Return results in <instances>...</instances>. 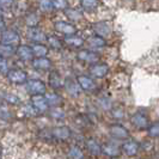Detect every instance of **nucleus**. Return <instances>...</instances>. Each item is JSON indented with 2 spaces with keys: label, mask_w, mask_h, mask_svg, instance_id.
Returning a JSON list of instances; mask_svg holds the SVG:
<instances>
[{
  "label": "nucleus",
  "mask_w": 159,
  "mask_h": 159,
  "mask_svg": "<svg viewBox=\"0 0 159 159\" xmlns=\"http://www.w3.org/2000/svg\"><path fill=\"white\" fill-rule=\"evenodd\" d=\"M26 91L30 95H44L47 92V86L43 81L39 79H29L25 83Z\"/></svg>",
  "instance_id": "nucleus-1"
},
{
  "label": "nucleus",
  "mask_w": 159,
  "mask_h": 159,
  "mask_svg": "<svg viewBox=\"0 0 159 159\" xmlns=\"http://www.w3.org/2000/svg\"><path fill=\"white\" fill-rule=\"evenodd\" d=\"M8 81H11L12 84H24L28 81V74L23 71V70H19V68H12L7 72L6 74Z\"/></svg>",
  "instance_id": "nucleus-2"
},
{
  "label": "nucleus",
  "mask_w": 159,
  "mask_h": 159,
  "mask_svg": "<svg viewBox=\"0 0 159 159\" xmlns=\"http://www.w3.org/2000/svg\"><path fill=\"white\" fill-rule=\"evenodd\" d=\"M109 133L111 138L116 139V140H127L129 138V130L125 126L122 125H111L110 128H109Z\"/></svg>",
  "instance_id": "nucleus-3"
},
{
  "label": "nucleus",
  "mask_w": 159,
  "mask_h": 159,
  "mask_svg": "<svg viewBox=\"0 0 159 159\" xmlns=\"http://www.w3.org/2000/svg\"><path fill=\"white\" fill-rule=\"evenodd\" d=\"M132 125L135 128L140 129V130H143V129H148L150 127V121H148V117L143 114V112L138 111L135 112L133 116H132Z\"/></svg>",
  "instance_id": "nucleus-4"
},
{
  "label": "nucleus",
  "mask_w": 159,
  "mask_h": 159,
  "mask_svg": "<svg viewBox=\"0 0 159 159\" xmlns=\"http://www.w3.org/2000/svg\"><path fill=\"white\" fill-rule=\"evenodd\" d=\"M50 134H52V138H54L56 140H67L71 138L72 132L67 126H59V127L53 128L50 130Z\"/></svg>",
  "instance_id": "nucleus-5"
},
{
  "label": "nucleus",
  "mask_w": 159,
  "mask_h": 159,
  "mask_svg": "<svg viewBox=\"0 0 159 159\" xmlns=\"http://www.w3.org/2000/svg\"><path fill=\"white\" fill-rule=\"evenodd\" d=\"M31 104L39 110L40 114L42 112H46L49 108V104L47 102V98L46 96L43 95H34L31 97Z\"/></svg>",
  "instance_id": "nucleus-6"
},
{
  "label": "nucleus",
  "mask_w": 159,
  "mask_h": 159,
  "mask_svg": "<svg viewBox=\"0 0 159 159\" xmlns=\"http://www.w3.org/2000/svg\"><path fill=\"white\" fill-rule=\"evenodd\" d=\"M77 57L78 60L86 62V64H97L99 60V55L91 50H80L77 54Z\"/></svg>",
  "instance_id": "nucleus-7"
},
{
  "label": "nucleus",
  "mask_w": 159,
  "mask_h": 159,
  "mask_svg": "<svg viewBox=\"0 0 159 159\" xmlns=\"http://www.w3.org/2000/svg\"><path fill=\"white\" fill-rule=\"evenodd\" d=\"M19 41H20L19 35L13 30H5L4 32H1V43L17 46Z\"/></svg>",
  "instance_id": "nucleus-8"
},
{
  "label": "nucleus",
  "mask_w": 159,
  "mask_h": 159,
  "mask_svg": "<svg viewBox=\"0 0 159 159\" xmlns=\"http://www.w3.org/2000/svg\"><path fill=\"white\" fill-rule=\"evenodd\" d=\"M26 36H28L29 40H31L32 42H36V43H41V42H44V41L48 40L47 35L42 31V30L37 29L36 26L30 28V29L28 30Z\"/></svg>",
  "instance_id": "nucleus-9"
},
{
  "label": "nucleus",
  "mask_w": 159,
  "mask_h": 159,
  "mask_svg": "<svg viewBox=\"0 0 159 159\" xmlns=\"http://www.w3.org/2000/svg\"><path fill=\"white\" fill-rule=\"evenodd\" d=\"M17 56L22 60V61H31L34 60V49L29 46H25V44H22L17 48Z\"/></svg>",
  "instance_id": "nucleus-10"
},
{
  "label": "nucleus",
  "mask_w": 159,
  "mask_h": 159,
  "mask_svg": "<svg viewBox=\"0 0 159 159\" xmlns=\"http://www.w3.org/2000/svg\"><path fill=\"white\" fill-rule=\"evenodd\" d=\"M65 88H66V91H67V93L70 96H72V97H79L81 88H80L78 80L75 81V80L71 79V78L66 79V81H65Z\"/></svg>",
  "instance_id": "nucleus-11"
},
{
  "label": "nucleus",
  "mask_w": 159,
  "mask_h": 159,
  "mask_svg": "<svg viewBox=\"0 0 159 159\" xmlns=\"http://www.w3.org/2000/svg\"><path fill=\"white\" fill-rule=\"evenodd\" d=\"M122 151L125 152L127 156L129 157H133V156H136L138 152L140 150V146L139 143H136L135 140H126L125 143H122Z\"/></svg>",
  "instance_id": "nucleus-12"
},
{
  "label": "nucleus",
  "mask_w": 159,
  "mask_h": 159,
  "mask_svg": "<svg viewBox=\"0 0 159 159\" xmlns=\"http://www.w3.org/2000/svg\"><path fill=\"white\" fill-rule=\"evenodd\" d=\"M109 67L105 64H93L90 67V74L95 78H103L108 74Z\"/></svg>",
  "instance_id": "nucleus-13"
},
{
  "label": "nucleus",
  "mask_w": 159,
  "mask_h": 159,
  "mask_svg": "<svg viewBox=\"0 0 159 159\" xmlns=\"http://www.w3.org/2000/svg\"><path fill=\"white\" fill-rule=\"evenodd\" d=\"M78 83H79L80 88L83 91H86V92H92V91H95L96 89V84L95 81L92 80V78H90L88 75H79L78 78Z\"/></svg>",
  "instance_id": "nucleus-14"
},
{
  "label": "nucleus",
  "mask_w": 159,
  "mask_h": 159,
  "mask_svg": "<svg viewBox=\"0 0 159 159\" xmlns=\"http://www.w3.org/2000/svg\"><path fill=\"white\" fill-rule=\"evenodd\" d=\"M32 67L37 71H48L52 68V61L46 56L43 57H36L32 60Z\"/></svg>",
  "instance_id": "nucleus-15"
},
{
  "label": "nucleus",
  "mask_w": 159,
  "mask_h": 159,
  "mask_svg": "<svg viewBox=\"0 0 159 159\" xmlns=\"http://www.w3.org/2000/svg\"><path fill=\"white\" fill-rule=\"evenodd\" d=\"M55 30L61 34H64L65 36L67 35H73L77 32V28L71 23H67V22H56L55 23Z\"/></svg>",
  "instance_id": "nucleus-16"
},
{
  "label": "nucleus",
  "mask_w": 159,
  "mask_h": 159,
  "mask_svg": "<svg viewBox=\"0 0 159 159\" xmlns=\"http://www.w3.org/2000/svg\"><path fill=\"white\" fill-rule=\"evenodd\" d=\"M86 148H88V151L90 152V154L91 156H95V157H98V156H101L102 153H103V148H102V145H99V143L96 141L95 139H92V138H90L86 140Z\"/></svg>",
  "instance_id": "nucleus-17"
},
{
  "label": "nucleus",
  "mask_w": 159,
  "mask_h": 159,
  "mask_svg": "<svg viewBox=\"0 0 159 159\" xmlns=\"http://www.w3.org/2000/svg\"><path fill=\"white\" fill-rule=\"evenodd\" d=\"M102 148H103V153L107 157H110V158H116L119 157L121 150L117 145H115L114 143H105L104 145H102Z\"/></svg>",
  "instance_id": "nucleus-18"
},
{
  "label": "nucleus",
  "mask_w": 159,
  "mask_h": 159,
  "mask_svg": "<svg viewBox=\"0 0 159 159\" xmlns=\"http://www.w3.org/2000/svg\"><path fill=\"white\" fill-rule=\"evenodd\" d=\"M48 80H49V85H50V88L54 89V90H59V89H61L65 86L64 79H62L61 75L55 71L50 72V74H49V79Z\"/></svg>",
  "instance_id": "nucleus-19"
},
{
  "label": "nucleus",
  "mask_w": 159,
  "mask_h": 159,
  "mask_svg": "<svg viewBox=\"0 0 159 159\" xmlns=\"http://www.w3.org/2000/svg\"><path fill=\"white\" fill-rule=\"evenodd\" d=\"M46 98H47V102L49 104V107H53V108H59V107H61L62 103H64L62 97L60 95H57L56 92L46 93Z\"/></svg>",
  "instance_id": "nucleus-20"
},
{
  "label": "nucleus",
  "mask_w": 159,
  "mask_h": 159,
  "mask_svg": "<svg viewBox=\"0 0 159 159\" xmlns=\"http://www.w3.org/2000/svg\"><path fill=\"white\" fill-rule=\"evenodd\" d=\"M65 43L67 46H70V47L80 48L84 44V40L81 37H79V36H77L75 34H73V35H67L65 37Z\"/></svg>",
  "instance_id": "nucleus-21"
},
{
  "label": "nucleus",
  "mask_w": 159,
  "mask_h": 159,
  "mask_svg": "<svg viewBox=\"0 0 159 159\" xmlns=\"http://www.w3.org/2000/svg\"><path fill=\"white\" fill-rule=\"evenodd\" d=\"M88 43L92 48H102L105 46V40H104L103 36H99V35H92L88 39Z\"/></svg>",
  "instance_id": "nucleus-22"
},
{
  "label": "nucleus",
  "mask_w": 159,
  "mask_h": 159,
  "mask_svg": "<svg viewBox=\"0 0 159 159\" xmlns=\"http://www.w3.org/2000/svg\"><path fill=\"white\" fill-rule=\"evenodd\" d=\"M81 7L86 12H93L99 6V0H81Z\"/></svg>",
  "instance_id": "nucleus-23"
},
{
  "label": "nucleus",
  "mask_w": 159,
  "mask_h": 159,
  "mask_svg": "<svg viewBox=\"0 0 159 159\" xmlns=\"http://www.w3.org/2000/svg\"><path fill=\"white\" fill-rule=\"evenodd\" d=\"M15 53H17V49L15 48V46L1 43V47H0V55L2 56V57H10V56L13 55Z\"/></svg>",
  "instance_id": "nucleus-24"
},
{
  "label": "nucleus",
  "mask_w": 159,
  "mask_h": 159,
  "mask_svg": "<svg viewBox=\"0 0 159 159\" xmlns=\"http://www.w3.org/2000/svg\"><path fill=\"white\" fill-rule=\"evenodd\" d=\"M67 156L70 159H84V153L78 146H71L68 148Z\"/></svg>",
  "instance_id": "nucleus-25"
},
{
  "label": "nucleus",
  "mask_w": 159,
  "mask_h": 159,
  "mask_svg": "<svg viewBox=\"0 0 159 159\" xmlns=\"http://www.w3.org/2000/svg\"><path fill=\"white\" fill-rule=\"evenodd\" d=\"M34 54L36 57H43V56H47L48 54V47L42 44V43H36L34 47Z\"/></svg>",
  "instance_id": "nucleus-26"
},
{
  "label": "nucleus",
  "mask_w": 159,
  "mask_h": 159,
  "mask_svg": "<svg viewBox=\"0 0 159 159\" xmlns=\"http://www.w3.org/2000/svg\"><path fill=\"white\" fill-rule=\"evenodd\" d=\"M93 30L96 31V34H97V35L103 36V37L110 34V29H109V26H108L105 23L95 24V25H93Z\"/></svg>",
  "instance_id": "nucleus-27"
},
{
  "label": "nucleus",
  "mask_w": 159,
  "mask_h": 159,
  "mask_svg": "<svg viewBox=\"0 0 159 159\" xmlns=\"http://www.w3.org/2000/svg\"><path fill=\"white\" fill-rule=\"evenodd\" d=\"M48 43H49V47L55 49V50H60L62 48V42L59 37H56L55 35H50L48 36Z\"/></svg>",
  "instance_id": "nucleus-28"
},
{
  "label": "nucleus",
  "mask_w": 159,
  "mask_h": 159,
  "mask_svg": "<svg viewBox=\"0 0 159 159\" xmlns=\"http://www.w3.org/2000/svg\"><path fill=\"white\" fill-rule=\"evenodd\" d=\"M2 101L7 104H12V105H17L20 103L19 97L13 93H2Z\"/></svg>",
  "instance_id": "nucleus-29"
},
{
  "label": "nucleus",
  "mask_w": 159,
  "mask_h": 159,
  "mask_svg": "<svg viewBox=\"0 0 159 159\" xmlns=\"http://www.w3.org/2000/svg\"><path fill=\"white\" fill-rule=\"evenodd\" d=\"M49 116L53 120H56V121H60V120H64L66 114H65L64 110H61L60 108H54L49 111Z\"/></svg>",
  "instance_id": "nucleus-30"
},
{
  "label": "nucleus",
  "mask_w": 159,
  "mask_h": 159,
  "mask_svg": "<svg viewBox=\"0 0 159 159\" xmlns=\"http://www.w3.org/2000/svg\"><path fill=\"white\" fill-rule=\"evenodd\" d=\"M23 112H24V115L28 116V117H32V116H36V115L40 114L39 110H37L32 104H26V105H24Z\"/></svg>",
  "instance_id": "nucleus-31"
},
{
  "label": "nucleus",
  "mask_w": 159,
  "mask_h": 159,
  "mask_svg": "<svg viewBox=\"0 0 159 159\" xmlns=\"http://www.w3.org/2000/svg\"><path fill=\"white\" fill-rule=\"evenodd\" d=\"M65 13L67 15V17L71 19V20H80L81 18H83V15L80 13L79 11H77V10H66L65 11Z\"/></svg>",
  "instance_id": "nucleus-32"
},
{
  "label": "nucleus",
  "mask_w": 159,
  "mask_h": 159,
  "mask_svg": "<svg viewBox=\"0 0 159 159\" xmlns=\"http://www.w3.org/2000/svg\"><path fill=\"white\" fill-rule=\"evenodd\" d=\"M147 132H148V135L151 138H159V121L150 125Z\"/></svg>",
  "instance_id": "nucleus-33"
},
{
  "label": "nucleus",
  "mask_w": 159,
  "mask_h": 159,
  "mask_svg": "<svg viewBox=\"0 0 159 159\" xmlns=\"http://www.w3.org/2000/svg\"><path fill=\"white\" fill-rule=\"evenodd\" d=\"M54 10H67L68 1L67 0H52Z\"/></svg>",
  "instance_id": "nucleus-34"
},
{
  "label": "nucleus",
  "mask_w": 159,
  "mask_h": 159,
  "mask_svg": "<svg viewBox=\"0 0 159 159\" xmlns=\"http://www.w3.org/2000/svg\"><path fill=\"white\" fill-rule=\"evenodd\" d=\"M40 18H39V16L36 15V13H30L29 16L26 17V25L28 26H30V28H32V26H36L37 24H39V20Z\"/></svg>",
  "instance_id": "nucleus-35"
},
{
  "label": "nucleus",
  "mask_w": 159,
  "mask_h": 159,
  "mask_svg": "<svg viewBox=\"0 0 159 159\" xmlns=\"http://www.w3.org/2000/svg\"><path fill=\"white\" fill-rule=\"evenodd\" d=\"M40 8L44 12H50L52 10H54L52 0H40Z\"/></svg>",
  "instance_id": "nucleus-36"
},
{
  "label": "nucleus",
  "mask_w": 159,
  "mask_h": 159,
  "mask_svg": "<svg viewBox=\"0 0 159 159\" xmlns=\"http://www.w3.org/2000/svg\"><path fill=\"white\" fill-rule=\"evenodd\" d=\"M112 111V117L116 120H122L123 117H125V110L122 109V108H114V109H111Z\"/></svg>",
  "instance_id": "nucleus-37"
},
{
  "label": "nucleus",
  "mask_w": 159,
  "mask_h": 159,
  "mask_svg": "<svg viewBox=\"0 0 159 159\" xmlns=\"http://www.w3.org/2000/svg\"><path fill=\"white\" fill-rule=\"evenodd\" d=\"M1 120L2 121H8V120L11 119V112L8 111L7 107L5 105V103L1 104Z\"/></svg>",
  "instance_id": "nucleus-38"
},
{
  "label": "nucleus",
  "mask_w": 159,
  "mask_h": 159,
  "mask_svg": "<svg viewBox=\"0 0 159 159\" xmlns=\"http://www.w3.org/2000/svg\"><path fill=\"white\" fill-rule=\"evenodd\" d=\"M0 67H1V73L2 74H7L8 70V62L6 60V57H2L1 56V60H0Z\"/></svg>",
  "instance_id": "nucleus-39"
},
{
  "label": "nucleus",
  "mask_w": 159,
  "mask_h": 159,
  "mask_svg": "<svg viewBox=\"0 0 159 159\" xmlns=\"http://www.w3.org/2000/svg\"><path fill=\"white\" fill-rule=\"evenodd\" d=\"M99 104H101V107L105 109V110H108V109H110L111 108V102L108 99V98H105V97H102V98H99Z\"/></svg>",
  "instance_id": "nucleus-40"
},
{
  "label": "nucleus",
  "mask_w": 159,
  "mask_h": 159,
  "mask_svg": "<svg viewBox=\"0 0 159 159\" xmlns=\"http://www.w3.org/2000/svg\"><path fill=\"white\" fill-rule=\"evenodd\" d=\"M15 0H0V5H1V8H8L13 5Z\"/></svg>",
  "instance_id": "nucleus-41"
}]
</instances>
